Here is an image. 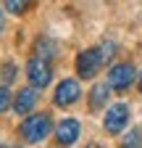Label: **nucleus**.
I'll list each match as a JSON object with an SVG mask.
<instances>
[{"label":"nucleus","mask_w":142,"mask_h":148,"mask_svg":"<svg viewBox=\"0 0 142 148\" xmlns=\"http://www.w3.org/2000/svg\"><path fill=\"white\" fill-rule=\"evenodd\" d=\"M26 77H29V82H32L34 90L47 87L50 79H53V64H50L47 58L34 56V58H29V64H26Z\"/></svg>","instance_id":"obj_2"},{"label":"nucleus","mask_w":142,"mask_h":148,"mask_svg":"<svg viewBox=\"0 0 142 148\" xmlns=\"http://www.w3.org/2000/svg\"><path fill=\"white\" fill-rule=\"evenodd\" d=\"M139 92H142V71H139Z\"/></svg>","instance_id":"obj_18"},{"label":"nucleus","mask_w":142,"mask_h":148,"mask_svg":"<svg viewBox=\"0 0 142 148\" xmlns=\"http://www.w3.org/2000/svg\"><path fill=\"white\" fill-rule=\"evenodd\" d=\"M97 50H100V61H103V64H108V61L113 58V53H116V42L105 40V42H103V45H100Z\"/></svg>","instance_id":"obj_13"},{"label":"nucleus","mask_w":142,"mask_h":148,"mask_svg":"<svg viewBox=\"0 0 142 148\" xmlns=\"http://www.w3.org/2000/svg\"><path fill=\"white\" fill-rule=\"evenodd\" d=\"M79 95H82L79 82H76V79H63V82L55 87L53 103H55V106H61V108H66V106H71V103H76V101H79Z\"/></svg>","instance_id":"obj_6"},{"label":"nucleus","mask_w":142,"mask_h":148,"mask_svg":"<svg viewBox=\"0 0 142 148\" xmlns=\"http://www.w3.org/2000/svg\"><path fill=\"white\" fill-rule=\"evenodd\" d=\"M34 103H37V90L34 87H24L19 95H16V101H13V111L16 114H29V111L34 108Z\"/></svg>","instance_id":"obj_8"},{"label":"nucleus","mask_w":142,"mask_h":148,"mask_svg":"<svg viewBox=\"0 0 142 148\" xmlns=\"http://www.w3.org/2000/svg\"><path fill=\"white\" fill-rule=\"evenodd\" d=\"M34 56H40V58H53L55 56V42L53 40H47V37H40L37 42H34Z\"/></svg>","instance_id":"obj_10"},{"label":"nucleus","mask_w":142,"mask_h":148,"mask_svg":"<svg viewBox=\"0 0 142 148\" xmlns=\"http://www.w3.org/2000/svg\"><path fill=\"white\" fill-rule=\"evenodd\" d=\"M3 24H5V16H3V11H0V29H3Z\"/></svg>","instance_id":"obj_16"},{"label":"nucleus","mask_w":142,"mask_h":148,"mask_svg":"<svg viewBox=\"0 0 142 148\" xmlns=\"http://www.w3.org/2000/svg\"><path fill=\"white\" fill-rule=\"evenodd\" d=\"M34 0H5V11H11L13 16H24L32 8Z\"/></svg>","instance_id":"obj_12"},{"label":"nucleus","mask_w":142,"mask_h":148,"mask_svg":"<svg viewBox=\"0 0 142 148\" xmlns=\"http://www.w3.org/2000/svg\"><path fill=\"white\" fill-rule=\"evenodd\" d=\"M121 148H142V130L134 127L121 138Z\"/></svg>","instance_id":"obj_11"},{"label":"nucleus","mask_w":142,"mask_h":148,"mask_svg":"<svg viewBox=\"0 0 142 148\" xmlns=\"http://www.w3.org/2000/svg\"><path fill=\"white\" fill-rule=\"evenodd\" d=\"M79 132H82V124L76 119H63L55 127V138H58L61 145H74L76 138H79Z\"/></svg>","instance_id":"obj_7"},{"label":"nucleus","mask_w":142,"mask_h":148,"mask_svg":"<svg viewBox=\"0 0 142 148\" xmlns=\"http://www.w3.org/2000/svg\"><path fill=\"white\" fill-rule=\"evenodd\" d=\"M16 79V64L13 61H8V64H3V82L5 85H11Z\"/></svg>","instance_id":"obj_14"},{"label":"nucleus","mask_w":142,"mask_h":148,"mask_svg":"<svg viewBox=\"0 0 142 148\" xmlns=\"http://www.w3.org/2000/svg\"><path fill=\"white\" fill-rule=\"evenodd\" d=\"M103 124H105V130H108L111 135L124 132V127L129 124V106H126V103H113L108 111H105Z\"/></svg>","instance_id":"obj_5"},{"label":"nucleus","mask_w":142,"mask_h":148,"mask_svg":"<svg viewBox=\"0 0 142 148\" xmlns=\"http://www.w3.org/2000/svg\"><path fill=\"white\" fill-rule=\"evenodd\" d=\"M100 66H103V61H100V50L97 48H87V50H82L76 56V74L82 79H92Z\"/></svg>","instance_id":"obj_4"},{"label":"nucleus","mask_w":142,"mask_h":148,"mask_svg":"<svg viewBox=\"0 0 142 148\" xmlns=\"http://www.w3.org/2000/svg\"><path fill=\"white\" fill-rule=\"evenodd\" d=\"M84 148H100V145L97 143H90V145H84Z\"/></svg>","instance_id":"obj_17"},{"label":"nucleus","mask_w":142,"mask_h":148,"mask_svg":"<svg viewBox=\"0 0 142 148\" xmlns=\"http://www.w3.org/2000/svg\"><path fill=\"white\" fill-rule=\"evenodd\" d=\"M50 114H34V116H26L19 127V132L26 143H42L47 135H50Z\"/></svg>","instance_id":"obj_1"},{"label":"nucleus","mask_w":142,"mask_h":148,"mask_svg":"<svg viewBox=\"0 0 142 148\" xmlns=\"http://www.w3.org/2000/svg\"><path fill=\"white\" fill-rule=\"evenodd\" d=\"M137 79V69H134V64H129V61H121V64H113L111 69H108V87H113V90H126L132 82Z\"/></svg>","instance_id":"obj_3"},{"label":"nucleus","mask_w":142,"mask_h":148,"mask_svg":"<svg viewBox=\"0 0 142 148\" xmlns=\"http://www.w3.org/2000/svg\"><path fill=\"white\" fill-rule=\"evenodd\" d=\"M108 98H111V87H108V85H95V87L90 90V108H92V111L103 108L105 103H108Z\"/></svg>","instance_id":"obj_9"},{"label":"nucleus","mask_w":142,"mask_h":148,"mask_svg":"<svg viewBox=\"0 0 142 148\" xmlns=\"http://www.w3.org/2000/svg\"><path fill=\"white\" fill-rule=\"evenodd\" d=\"M0 148H5V145H0Z\"/></svg>","instance_id":"obj_19"},{"label":"nucleus","mask_w":142,"mask_h":148,"mask_svg":"<svg viewBox=\"0 0 142 148\" xmlns=\"http://www.w3.org/2000/svg\"><path fill=\"white\" fill-rule=\"evenodd\" d=\"M8 106H11V90L3 85V87H0V114L8 111Z\"/></svg>","instance_id":"obj_15"}]
</instances>
